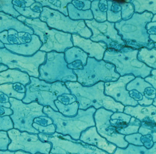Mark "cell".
Listing matches in <instances>:
<instances>
[{"label":"cell","mask_w":156,"mask_h":154,"mask_svg":"<svg viewBox=\"0 0 156 154\" xmlns=\"http://www.w3.org/2000/svg\"><path fill=\"white\" fill-rule=\"evenodd\" d=\"M30 83L25 86V95L22 100L25 103L37 102L43 106H49L54 111H58L54 101L62 94L70 93L62 83H49L34 77H30Z\"/></svg>","instance_id":"6da1fadb"},{"label":"cell","mask_w":156,"mask_h":154,"mask_svg":"<svg viewBox=\"0 0 156 154\" xmlns=\"http://www.w3.org/2000/svg\"><path fill=\"white\" fill-rule=\"evenodd\" d=\"M42 142H49L51 147L49 154H109L95 146L73 139L69 135L55 132L52 134L39 133Z\"/></svg>","instance_id":"7a4b0ae2"},{"label":"cell","mask_w":156,"mask_h":154,"mask_svg":"<svg viewBox=\"0 0 156 154\" xmlns=\"http://www.w3.org/2000/svg\"><path fill=\"white\" fill-rule=\"evenodd\" d=\"M17 83L26 86L30 83V76L27 73L16 69H8L0 72V85Z\"/></svg>","instance_id":"9c48e42d"},{"label":"cell","mask_w":156,"mask_h":154,"mask_svg":"<svg viewBox=\"0 0 156 154\" xmlns=\"http://www.w3.org/2000/svg\"><path fill=\"white\" fill-rule=\"evenodd\" d=\"M47 53L38 51L32 56L13 53L5 47L0 48V64L9 69H16L27 73L30 77L39 78V67L46 61Z\"/></svg>","instance_id":"5b68a950"},{"label":"cell","mask_w":156,"mask_h":154,"mask_svg":"<svg viewBox=\"0 0 156 154\" xmlns=\"http://www.w3.org/2000/svg\"><path fill=\"white\" fill-rule=\"evenodd\" d=\"M11 2L12 0H0V11L15 16V12L12 8Z\"/></svg>","instance_id":"9a60e30c"},{"label":"cell","mask_w":156,"mask_h":154,"mask_svg":"<svg viewBox=\"0 0 156 154\" xmlns=\"http://www.w3.org/2000/svg\"><path fill=\"white\" fill-rule=\"evenodd\" d=\"M42 45L41 41L35 36L33 37L32 41L29 43L4 44L5 48L12 52L26 56H32L35 54Z\"/></svg>","instance_id":"ba28073f"},{"label":"cell","mask_w":156,"mask_h":154,"mask_svg":"<svg viewBox=\"0 0 156 154\" xmlns=\"http://www.w3.org/2000/svg\"><path fill=\"white\" fill-rule=\"evenodd\" d=\"M43 112L53 121L56 133L68 135L74 140H79L81 133L92 126L82 110H79L78 115L73 117H66L49 106L44 107Z\"/></svg>","instance_id":"277c9868"},{"label":"cell","mask_w":156,"mask_h":154,"mask_svg":"<svg viewBox=\"0 0 156 154\" xmlns=\"http://www.w3.org/2000/svg\"><path fill=\"white\" fill-rule=\"evenodd\" d=\"M141 135H133L127 136L125 137V139L126 141H127L128 143L129 144H134V145H143L142 142L140 141V137Z\"/></svg>","instance_id":"2e32d148"},{"label":"cell","mask_w":156,"mask_h":154,"mask_svg":"<svg viewBox=\"0 0 156 154\" xmlns=\"http://www.w3.org/2000/svg\"><path fill=\"white\" fill-rule=\"evenodd\" d=\"M13 128V124L10 116H0V131L8 132Z\"/></svg>","instance_id":"4fadbf2b"},{"label":"cell","mask_w":156,"mask_h":154,"mask_svg":"<svg viewBox=\"0 0 156 154\" xmlns=\"http://www.w3.org/2000/svg\"><path fill=\"white\" fill-rule=\"evenodd\" d=\"M0 92L7 95L9 98H16L22 100L25 95V93L18 92L14 90L13 84H4L0 85Z\"/></svg>","instance_id":"7c38bea8"},{"label":"cell","mask_w":156,"mask_h":154,"mask_svg":"<svg viewBox=\"0 0 156 154\" xmlns=\"http://www.w3.org/2000/svg\"><path fill=\"white\" fill-rule=\"evenodd\" d=\"M8 69H9V68H8V66L0 64V72L5 71V70H7Z\"/></svg>","instance_id":"44dd1931"},{"label":"cell","mask_w":156,"mask_h":154,"mask_svg":"<svg viewBox=\"0 0 156 154\" xmlns=\"http://www.w3.org/2000/svg\"><path fill=\"white\" fill-rule=\"evenodd\" d=\"M8 134L11 141L8 146V150L9 151L21 150L31 154L38 153L49 154L51 144L42 142L39 138L38 134L21 132L15 128L9 130Z\"/></svg>","instance_id":"8992f818"},{"label":"cell","mask_w":156,"mask_h":154,"mask_svg":"<svg viewBox=\"0 0 156 154\" xmlns=\"http://www.w3.org/2000/svg\"><path fill=\"white\" fill-rule=\"evenodd\" d=\"M0 107L10 108L11 104L9 102V97L4 94L0 95Z\"/></svg>","instance_id":"e0dca14e"},{"label":"cell","mask_w":156,"mask_h":154,"mask_svg":"<svg viewBox=\"0 0 156 154\" xmlns=\"http://www.w3.org/2000/svg\"><path fill=\"white\" fill-rule=\"evenodd\" d=\"M114 1L117 2H122V3H123V2H126L127 0H114Z\"/></svg>","instance_id":"7402d4cb"},{"label":"cell","mask_w":156,"mask_h":154,"mask_svg":"<svg viewBox=\"0 0 156 154\" xmlns=\"http://www.w3.org/2000/svg\"><path fill=\"white\" fill-rule=\"evenodd\" d=\"M8 32L7 31L0 33V41L4 44H9L8 40Z\"/></svg>","instance_id":"d6986e66"},{"label":"cell","mask_w":156,"mask_h":154,"mask_svg":"<svg viewBox=\"0 0 156 154\" xmlns=\"http://www.w3.org/2000/svg\"><path fill=\"white\" fill-rule=\"evenodd\" d=\"M2 93H3L1 92H0V95H1V94H2Z\"/></svg>","instance_id":"cb8c5ba5"},{"label":"cell","mask_w":156,"mask_h":154,"mask_svg":"<svg viewBox=\"0 0 156 154\" xmlns=\"http://www.w3.org/2000/svg\"><path fill=\"white\" fill-rule=\"evenodd\" d=\"M13 112L10 108L0 107V116H10Z\"/></svg>","instance_id":"ac0fdd59"},{"label":"cell","mask_w":156,"mask_h":154,"mask_svg":"<svg viewBox=\"0 0 156 154\" xmlns=\"http://www.w3.org/2000/svg\"><path fill=\"white\" fill-rule=\"evenodd\" d=\"M32 126L41 133L52 134L56 132V127L53 124V121L48 116L35 118Z\"/></svg>","instance_id":"30bf717a"},{"label":"cell","mask_w":156,"mask_h":154,"mask_svg":"<svg viewBox=\"0 0 156 154\" xmlns=\"http://www.w3.org/2000/svg\"><path fill=\"white\" fill-rule=\"evenodd\" d=\"M10 139L8 135V132L0 131V150H7L9 145L10 144Z\"/></svg>","instance_id":"5bb4252c"},{"label":"cell","mask_w":156,"mask_h":154,"mask_svg":"<svg viewBox=\"0 0 156 154\" xmlns=\"http://www.w3.org/2000/svg\"><path fill=\"white\" fill-rule=\"evenodd\" d=\"M18 25V22L14 19L3 13H0V32L11 28L18 32L22 31Z\"/></svg>","instance_id":"8fae6325"},{"label":"cell","mask_w":156,"mask_h":154,"mask_svg":"<svg viewBox=\"0 0 156 154\" xmlns=\"http://www.w3.org/2000/svg\"><path fill=\"white\" fill-rule=\"evenodd\" d=\"M0 154H31L27 152H24V151H11L9 150H0Z\"/></svg>","instance_id":"ffe728a7"},{"label":"cell","mask_w":156,"mask_h":154,"mask_svg":"<svg viewBox=\"0 0 156 154\" xmlns=\"http://www.w3.org/2000/svg\"><path fill=\"white\" fill-rule=\"evenodd\" d=\"M80 141L88 145L95 146L99 149L112 154L117 148V146L98 134L95 131L93 133L92 128L86 129L81 133L80 139Z\"/></svg>","instance_id":"52a82bcc"},{"label":"cell","mask_w":156,"mask_h":154,"mask_svg":"<svg viewBox=\"0 0 156 154\" xmlns=\"http://www.w3.org/2000/svg\"><path fill=\"white\" fill-rule=\"evenodd\" d=\"M41 154V153H36V154Z\"/></svg>","instance_id":"603a6c76"},{"label":"cell","mask_w":156,"mask_h":154,"mask_svg":"<svg viewBox=\"0 0 156 154\" xmlns=\"http://www.w3.org/2000/svg\"><path fill=\"white\" fill-rule=\"evenodd\" d=\"M10 108L13 113L10 115L13 124V128L21 132H27L30 133L38 134L39 132L32 126L35 118L41 116H47L43 112L44 106L37 102L25 103L22 100L10 97Z\"/></svg>","instance_id":"3957f363"}]
</instances>
